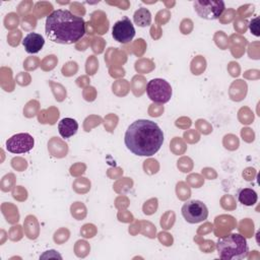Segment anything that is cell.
I'll list each match as a JSON object with an SVG mask.
<instances>
[{
  "instance_id": "obj_1",
  "label": "cell",
  "mask_w": 260,
  "mask_h": 260,
  "mask_svg": "<svg viewBox=\"0 0 260 260\" xmlns=\"http://www.w3.org/2000/svg\"><path fill=\"white\" fill-rule=\"evenodd\" d=\"M124 142L133 154L151 156L162 145L164 133L156 123L146 119H138L127 128Z\"/></svg>"
},
{
  "instance_id": "obj_2",
  "label": "cell",
  "mask_w": 260,
  "mask_h": 260,
  "mask_svg": "<svg viewBox=\"0 0 260 260\" xmlns=\"http://www.w3.org/2000/svg\"><path fill=\"white\" fill-rule=\"evenodd\" d=\"M45 32L48 39L54 43L70 45L84 36L85 22L82 17L67 9H57L47 16Z\"/></svg>"
},
{
  "instance_id": "obj_3",
  "label": "cell",
  "mask_w": 260,
  "mask_h": 260,
  "mask_svg": "<svg viewBox=\"0 0 260 260\" xmlns=\"http://www.w3.org/2000/svg\"><path fill=\"white\" fill-rule=\"evenodd\" d=\"M216 251L219 258L222 260H239L248 256L249 247L244 236L231 234L218 239Z\"/></svg>"
},
{
  "instance_id": "obj_4",
  "label": "cell",
  "mask_w": 260,
  "mask_h": 260,
  "mask_svg": "<svg viewBox=\"0 0 260 260\" xmlns=\"http://www.w3.org/2000/svg\"><path fill=\"white\" fill-rule=\"evenodd\" d=\"M193 7L199 17L214 20L222 14L225 5L222 0H196L193 3Z\"/></svg>"
},
{
  "instance_id": "obj_5",
  "label": "cell",
  "mask_w": 260,
  "mask_h": 260,
  "mask_svg": "<svg viewBox=\"0 0 260 260\" xmlns=\"http://www.w3.org/2000/svg\"><path fill=\"white\" fill-rule=\"evenodd\" d=\"M146 93L152 102L166 104L172 98V86L162 78H154L147 82Z\"/></svg>"
},
{
  "instance_id": "obj_6",
  "label": "cell",
  "mask_w": 260,
  "mask_h": 260,
  "mask_svg": "<svg viewBox=\"0 0 260 260\" xmlns=\"http://www.w3.org/2000/svg\"><path fill=\"white\" fill-rule=\"evenodd\" d=\"M182 215L189 223H198L207 218L208 209L202 201L190 200L182 206Z\"/></svg>"
},
{
  "instance_id": "obj_7",
  "label": "cell",
  "mask_w": 260,
  "mask_h": 260,
  "mask_svg": "<svg viewBox=\"0 0 260 260\" xmlns=\"http://www.w3.org/2000/svg\"><path fill=\"white\" fill-rule=\"evenodd\" d=\"M34 137L28 133H17L6 140V149L11 153H25L32 149Z\"/></svg>"
},
{
  "instance_id": "obj_8",
  "label": "cell",
  "mask_w": 260,
  "mask_h": 260,
  "mask_svg": "<svg viewBox=\"0 0 260 260\" xmlns=\"http://www.w3.org/2000/svg\"><path fill=\"white\" fill-rule=\"evenodd\" d=\"M112 36L115 41L121 44H127L132 41L135 36V28L131 20L125 16L116 21L112 28Z\"/></svg>"
},
{
  "instance_id": "obj_9",
  "label": "cell",
  "mask_w": 260,
  "mask_h": 260,
  "mask_svg": "<svg viewBox=\"0 0 260 260\" xmlns=\"http://www.w3.org/2000/svg\"><path fill=\"white\" fill-rule=\"evenodd\" d=\"M22 45L26 53L36 54L43 49L45 45V39L38 32H29L24 37Z\"/></svg>"
},
{
  "instance_id": "obj_10",
  "label": "cell",
  "mask_w": 260,
  "mask_h": 260,
  "mask_svg": "<svg viewBox=\"0 0 260 260\" xmlns=\"http://www.w3.org/2000/svg\"><path fill=\"white\" fill-rule=\"evenodd\" d=\"M58 130L63 138H69L76 134L78 123L72 118H63L58 124Z\"/></svg>"
},
{
  "instance_id": "obj_11",
  "label": "cell",
  "mask_w": 260,
  "mask_h": 260,
  "mask_svg": "<svg viewBox=\"0 0 260 260\" xmlns=\"http://www.w3.org/2000/svg\"><path fill=\"white\" fill-rule=\"evenodd\" d=\"M133 20L136 25H138L140 27H146V26L150 25V23H151V13L145 7L138 8L134 12Z\"/></svg>"
},
{
  "instance_id": "obj_12",
  "label": "cell",
  "mask_w": 260,
  "mask_h": 260,
  "mask_svg": "<svg viewBox=\"0 0 260 260\" xmlns=\"http://www.w3.org/2000/svg\"><path fill=\"white\" fill-rule=\"evenodd\" d=\"M258 196L255 190L251 188H244L238 192V200L240 203L246 206H252L257 202Z\"/></svg>"
},
{
  "instance_id": "obj_13",
  "label": "cell",
  "mask_w": 260,
  "mask_h": 260,
  "mask_svg": "<svg viewBox=\"0 0 260 260\" xmlns=\"http://www.w3.org/2000/svg\"><path fill=\"white\" fill-rule=\"evenodd\" d=\"M249 28H250V31L256 36V37H259L260 34H259V17H255L253 18L251 21H250V24H249Z\"/></svg>"
}]
</instances>
